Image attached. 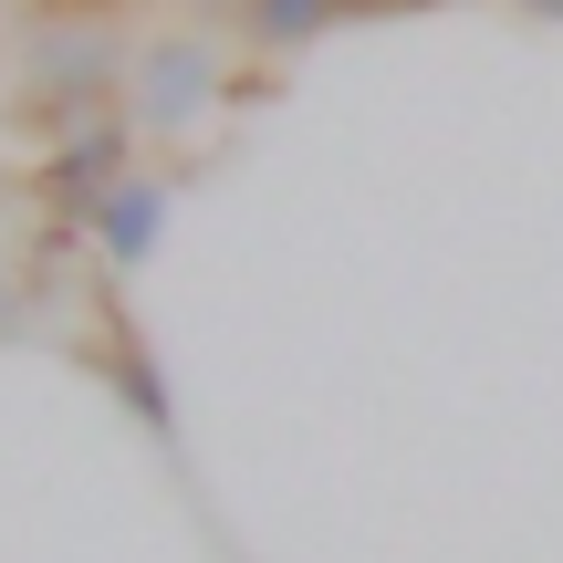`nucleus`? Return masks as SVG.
I'll return each instance as SVG.
<instances>
[{"label":"nucleus","mask_w":563,"mask_h":563,"mask_svg":"<svg viewBox=\"0 0 563 563\" xmlns=\"http://www.w3.org/2000/svg\"><path fill=\"white\" fill-rule=\"evenodd\" d=\"M84 365H95V376L115 386V397L136 407V418L157 428V439H178V397H167V376L146 365V334L125 323V302H115V292L95 302V344H84Z\"/></svg>","instance_id":"obj_3"},{"label":"nucleus","mask_w":563,"mask_h":563,"mask_svg":"<svg viewBox=\"0 0 563 563\" xmlns=\"http://www.w3.org/2000/svg\"><path fill=\"white\" fill-rule=\"evenodd\" d=\"M167 209H178V199H167V178H146V167H136V178L95 209V262L115 272V282L146 272V262H157V241H167Z\"/></svg>","instance_id":"obj_4"},{"label":"nucleus","mask_w":563,"mask_h":563,"mask_svg":"<svg viewBox=\"0 0 563 563\" xmlns=\"http://www.w3.org/2000/svg\"><path fill=\"white\" fill-rule=\"evenodd\" d=\"M125 95H136V125H157V136H178L188 115H199L209 95H230L220 53H209L199 32H167L157 53H136V74H125Z\"/></svg>","instance_id":"obj_2"},{"label":"nucleus","mask_w":563,"mask_h":563,"mask_svg":"<svg viewBox=\"0 0 563 563\" xmlns=\"http://www.w3.org/2000/svg\"><path fill=\"white\" fill-rule=\"evenodd\" d=\"M125 178H136V115H115V104H104V115L42 136V157H32V209L95 241V209L115 199Z\"/></svg>","instance_id":"obj_1"},{"label":"nucleus","mask_w":563,"mask_h":563,"mask_svg":"<svg viewBox=\"0 0 563 563\" xmlns=\"http://www.w3.org/2000/svg\"><path fill=\"white\" fill-rule=\"evenodd\" d=\"M323 21H344V0H241V42H251L262 63L323 42Z\"/></svg>","instance_id":"obj_5"},{"label":"nucleus","mask_w":563,"mask_h":563,"mask_svg":"<svg viewBox=\"0 0 563 563\" xmlns=\"http://www.w3.org/2000/svg\"><path fill=\"white\" fill-rule=\"evenodd\" d=\"M42 11H84V21H104V11H125V0H42Z\"/></svg>","instance_id":"obj_7"},{"label":"nucleus","mask_w":563,"mask_h":563,"mask_svg":"<svg viewBox=\"0 0 563 563\" xmlns=\"http://www.w3.org/2000/svg\"><path fill=\"white\" fill-rule=\"evenodd\" d=\"M511 11H532V21H563V0H511Z\"/></svg>","instance_id":"obj_9"},{"label":"nucleus","mask_w":563,"mask_h":563,"mask_svg":"<svg viewBox=\"0 0 563 563\" xmlns=\"http://www.w3.org/2000/svg\"><path fill=\"white\" fill-rule=\"evenodd\" d=\"M397 11H428V0H344V21H397Z\"/></svg>","instance_id":"obj_6"},{"label":"nucleus","mask_w":563,"mask_h":563,"mask_svg":"<svg viewBox=\"0 0 563 563\" xmlns=\"http://www.w3.org/2000/svg\"><path fill=\"white\" fill-rule=\"evenodd\" d=\"M209 11H241V0H209Z\"/></svg>","instance_id":"obj_10"},{"label":"nucleus","mask_w":563,"mask_h":563,"mask_svg":"<svg viewBox=\"0 0 563 563\" xmlns=\"http://www.w3.org/2000/svg\"><path fill=\"white\" fill-rule=\"evenodd\" d=\"M0 334H21V302H11V282H0Z\"/></svg>","instance_id":"obj_8"}]
</instances>
